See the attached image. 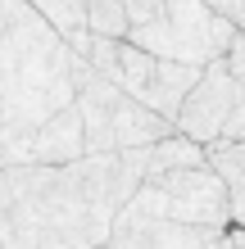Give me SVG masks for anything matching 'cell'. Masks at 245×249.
Wrapping results in <instances>:
<instances>
[{"mask_svg": "<svg viewBox=\"0 0 245 249\" xmlns=\"http://www.w3.org/2000/svg\"><path fill=\"white\" fill-rule=\"evenodd\" d=\"M146 177V145L0 168V249H100Z\"/></svg>", "mask_w": 245, "mask_h": 249, "instance_id": "1", "label": "cell"}, {"mask_svg": "<svg viewBox=\"0 0 245 249\" xmlns=\"http://www.w3.org/2000/svg\"><path fill=\"white\" fill-rule=\"evenodd\" d=\"M73 59L64 32L23 0L0 36V168L23 163L27 141L73 105Z\"/></svg>", "mask_w": 245, "mask_h": 249, "instance_id": "2", "label": "cell"}, {"mask_svg": "<svg viewBox=\"0 0 245 249\" xmlns=\"http://www.w3.org/2000/svg\"><path fill=\"white\" fill-rule=\"evenodd\" d=\"M73 105H77V118H82L86 154L141 150V145H154L159 136L172 131V123L164 113H154L136 95H127L118 82L95 72L82 54L73 59Z\"/></svg>", "mask_w": 245, "mask_h": 249, "instance_id": "3", "label": "cell"}, {"mask_svg": "<svg viewBox=\"0 0 245 249\" xmlns=\"http://www.w3.org/2000/svg\"><path fill=\"white\" fill-rule=\"evenodd\" d=\"M241 27L232 18H223L209 0H159V18L127 27V41H136L141 50L159 54V59H182L200 64L223 59L232 50Z\"/></svg>", "mask_w": 245, "mask_h": 249, "instance_id": "4", "label": "cell"}, {"mask_svg": "<svg viewBox=\"0 0 245 249\" xmlns=\"http://www.w3.org/2000/svg\"><path fill=\"white\" fill-rule=\"evenodd\" d=\"M132 204L146 213L172 217V222H200V227H232V190L218 177L213 163L200 168H172L141 177Z\"/></svg>", "mask_w": 245, "mask_h": 249, "instance_id": "5", "label": "cell"}, {"mask_svg": "<svg viewBox=\"0 0 245 249\" xmlns=\"http://www.w3.org/2000/svg\"><path fill=\"white\" fill-rule=\"evenodd\" d=\"M232 227H200V222H172V217L146 213L127 199L109 227L105 249H205L209 240L227 236Z\"/></svg>", "mask_w": 245, "mask_h": 249, "instance_id": "6", "label": "cell"}, {"mask_svg": "<svg viewBox=\"0 0 245 249\" xmlns=\"http://www.w3.org/2000/svg\"><path fill=\"white\" fill-rule=\"evenodd\" d=\"M232 100H236V77H232V68H227V59H209L200 68L195 86L186 91L177 118H172V131H182V136H191V141H200L209 150L213 141H223Z\"/></svg>", "mask_w": 245, "mask_h": 249, "instance_id": "7", "label": "cell"}, {"mask_svg": "<svg viewBox=\"0 0 245 249\" xmlns=\"http://www.w3.org/2000/svg\"><path fill=\"white\" fill-rule=\"evenodd\" d=\"M82 154H86L82 118H77V105H68V109H59L32 141H27L23 163H73V159H82Z\"/></svg>", "mask_w": 245, "mask_h": 249, "instance_id": "8", "label": "cell"}, {"mask_svg": "<svg viewBox=\"0 0 245 249\" xmlns=\"http://www.w3.org/2000/svg\"><path fill=\"white\" fill-rule=\"evenodd\" d=\"M195 77H200V64L159 59V54H154V72H150L146 91H141V105H150L154 113H164V118L172 123L177 109H182V100H186V91L195 86Z\"/></svg>", "mask_w": 245, "mask_h": 249, "instance_id": "9", "label": "cell"}, {"mask_svg": "<svg viewBox=\"0 0 245 249\" xmlns=\"http://www.w3.org/2000/svg\"><path fill=\"white\" fill-rule=\"evenodd\" d=\"M200 163H209V150L200 141L182 136V131H168L154 145H146V177L150 172H172V168H200Z\"/></svg>", "mask_w": 245, "mask_h": 249, "instance_id": "10", "label": "cell"}, {"mask_svg": "<svg viewBox=\"0 0 245 249\" xmlns=\"http://www.w3.org/2000/svg\"><path fill=\"white\" fill-rule=\"evenodd\" d=\"M209 163L218 168V177L232 190V222L245 217V141H213Z\"/></svg>", "mask_w": 245, "mask_h": 249, "instance_id": "11", "label": "cell"}, {"mask_svg": "<svg viewBox=\"0 0 245 249\" xmlns=\"http://www.w3.org/2000/svg\"><path fill=\"white\" fill-rule=\"evenodd\" d=\"M27 5L46 14V18L64 32V41L73 50L86 46V36H91V32H86V0H27Z\"/></svg>", "mask_w": 245, "mask_h": 249, "instance_id": "12", "label": "cell"}, {"mask_svg": "<svg viewBox=\"0 0 245 249\" xmlns=\"http://www.w3.org/2000/svg\"><path fill=\"white\" fill-rule=\"evenodd\" d=\"M227 68L236 77V100H232V113H227V127H223V141H245V27L236 32L232 50L223 54Z\"/></svg>", "mask_w": 245, "mask_h": 249, "instance_id": "13", "label": "cell"}, {"mask_svg": "<svg viewBox=\"0 0 245 249\" xmlns=\"http://www.w3.org/2000/svg\"><path fill=\"white\" fill-rule=\"evenodd\" d=\"M127 18L123 0H86V32L91 36H127Z\"/></svg>", "mask_w": 245, "mask_h": 249, "instance_id": "14", "label": "cell"}, {"mask_svg": "<svg viewBox=\"0 0 245 249\" xmlns=\"http://www.w3.org/2000/svg\"><path fill=\"white\" fill-rule=\"evenodd\" d=\"M213 9L223 14V18H232L236 27H245V0H209Z\"/></svg>", "mask_w": 245, "mask_h": 249, "instance_id": "15", "label": "cell"}, {"mask_svg": "<svg viewBox=\"0 0 245 249\" xmlns=\"http://www.w3.org/2000/svg\"><path fill=\"white\" fill-rule=\"evenodd\" d=\"M23 0H0V36H5V23L14 18V9H19Z\"/></svg>", "mask_w": 245, "mask_h": 249, "instance_id": "16", "label": "cell"}, {"mask_svg": "<svg viewBox=\"0 0 245 249\" xmlns=\"http://www.w3.org/2000/svg\"><path fill=\"white\" fill-rule=\"evenodd\" d=\"M232 245L245 249V217H236V222H232Z\"/></svg>", "mask_w": 245, "mask_h": 249, "instance_id": "17", "label": "cell"}, {"mask_svg": "<svg viewBox=\"0 0 245 249\" xmlns=\"http://www.w3.org/2000/svg\"><path fill=\"white\" fill-rule=\"evenodd\" d=\"M100 249H105V245H100Z\"/></svg>", "mask_w": 245, "mask_h": 249, "instance_id": "18", "label": "cell"}]
</instances>
